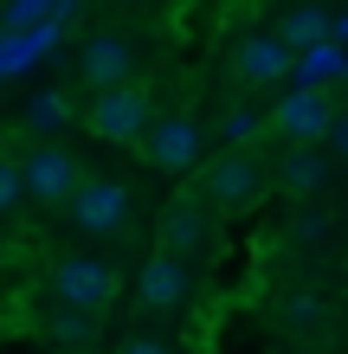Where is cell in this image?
Segmentation results:
<instances>
[{
	"label": "cell",
	"instance_id": "12",
	"mask_svg": "<svg viewBox=\"0 0 348 354\" xmlns=\"http://www.w3.org/2000/svg\"><path fill=\"white\" fill-rule=\"evenodd\" d=\"M329 180V155L316 149V142H291L277 161V187L284 194H316V187Z\"/></svg>",
	"mask_w": 348,
	"mask_h": 354
},
{
	"label": "cell",
	"instance_id": "4",
	"mask_svg": "<svg viewBox=\"0 0 348 354\" xmlns=\"http://www.w3.org/2000/svg\"><path fill=\"white\" fill-rule=\"evenodd\" d=\"M77 180H84L77 174V155L58 149V142H46V149H33L26 161H19V194L39 200V206H65Z\"/></svg>",
	"mask_w": 348,
	"mask_h": 354
},
{
	"label": "cell",
	"instance_id": "10",
	"mask_svg": "<svg viewBox=\"0 0 348 354\" xmlns=\"http://www.w3.org/2000/svg\"><path fill=\"white\" fill-rule=\"evenodd\" d=\"M207 239H213L207 206H200V200H168V213H161V252L200 258V252H207Z\"/></svg>",
	"mask_w": 348,
	"mask_h": 354
},
{
	"label": "cell",
	"instance_id": "15",
	"mask_svg": "<svg viewBox=\"0 0 348 354\" xmlns=\"http://www.w3.org/2000/svg\"><path fill=\"white\" fill-rule=\"evenodd\" d=\"M258 129H264V116H252V110H226V116H219V136H226V149H245Z\"/></svg>",
	"mask_w": 348,
	"mask_h": 354
},
{
	"label": "cell",
	"instance_id": "6",
	"mask_svg": "<svg viewBox=\"0 0 348 354\" xmlns=\"http://www.w3.org/2000/svg\"><path fill=\"white\" fill-rule=\"evenodd\" d=\"M142 129H149V97L136 84L97 91V103H91V136L97 142H142Z\"/></svg>",
	"mask_w": 348,
	"mask_h": 354
},
{
	"label": "cell",
	"instance_id": "11",
	"mask_svg": "<svg viewBox=\"0 0 348 354\" xmlns=\"http://www.w3.org/2000/svg\"><path fill=\"white\" fill-rule=\"evenodd\" d=\"M194 290V264L174 258V252H155L149 264H142V303L149 309H181Z\"/></svg>",
	"mask_w": 348,
	"mask_h": 354
},
{
	"label": "cell",
	"instance_id": "9",
	"mask_svg": "<svg viewBox=\"0 0 348 354\" xmlns=\"http://www.w3.org/2000/svg\"><path fill=\"white\" fill-rule=\"evenodd\" d=\"M297 71V52L284 46L277 32H252L239 46V84L245 91H271V84H284V77Z\"/></svg>",
	"mask_w": 348,
	"mask_h": 354
},
{
	"label": "cell",
	"instance_id": "18",
	"mask_svg": "<svg viewBox=\"0 0 348 354\" xmlns=\"http://www.w3.org/2000/svg\"><path fill=\"white\" fill-rule=\"evenodd\" d=\"M116 354H174V348H168V342H155V335H129Z\"/></svg>",
	"mask_w": 348,
	"mask_h": 354
},
{
	"label": "cell",
	"instance_id": "16",
	"mask_svg": "<svg viewBox=\"0 0 348 354\" xmlns=\"http://www.w3.org/2000/svg\"><path fill=\"white\" fill-rule=\"evenodd\" d=\"M91 322H97V316H77V309H65V316L52 322V335H58V342H84V335H91Z\"/></svg>",
	"mask_w": 348,
	"mask_h": 354
},
{
	"label": "cell",
	"instance_id": "20",
	"mask_svg": "<svg viewBox=\"0 0 348 354\" xmlns=\"http://www.w3.org/2000/svg\"><path fill=\"white\" fill-rule=\"evenodd\" d=\"M284 316H291V322H297V328H303V322H316V297H297V303H291V309H284Z\"/></svg>",
	"mask_w": 348,
	"mask_h": 354
},
{
	"label": "cell",
	"instance_id": "8",
	"mask_svg": "<svg viewBox=\"0 0 348 354\" xmlns=\"http://www.w3.org/2000/svg\"><path fill=\"white\" fill-rule=\"evenodd\" d=\"M142 142H149V161H155L161 174H187V168H200V122H194V116L149 122V129H142Z\"/></svg>",
	"mask_w": 348,
	"mask_h": 354
},
{
	"label": "cell",
	"instance_id": "13",
	"mask_svg": "<svg viewBox=\"0 0 348 354\" xmlns=\"http://www.w3.org/2000/svg\"><path fill=\"white\" fill-rule=\"evenodd\" d=\"M277 39L291 52H310V46H322V39H336V13L316 7V0H303V7H291V13L277 19Z\"/></svg>",
	"mask_w": 348,
	"mask_h": 354
},
{
	"label": "cell",
	"instance_id": "14",
	"mask_svg": "<svg viewBox=\"0 0 348 354\" xmlns=\"http://www.w3.org/2000/svg\"><path fill=\"white\" fill-rule=\"evenodd\" d=\"M58 122H71V97L65 91H39L26 103V129H58Z\"/></svg>",
	"mask_w": 348,
	"mask_h": 354
},
{
	"label": "cell",
	"instance_id": "5",
	"mask_svg": "<svg viewBox=\"0 0 348 354\" xmlns=\"http://www.w3.org/2000/svg\"><path fill=\"white\" fill-rule=\"evenodd\" d=\"M336 122V103L322 97L316 84H297L271 103V116H264V129H277L284 142H322V129Z\"/></svg>",
	"mask_w": 348,
	"mask_h": 354
},
{
	"label": "cell",
	"instance_id": "3",
	"mask_svg": "<svg viewBox=\"0 0 348 354\" xmlns=\"http://www.w3.org/2000/svg\"><path fill=\"white\" fill-rule=\"evenodd\" d=\"M71 213H77V232L91 239H116L122 225H129V187L97 174V180H77L71 187Z\"/></svg>",
	"mask_w": 348,
	"mask_h": 354
},
{
	"label": "cell",
	"instance_id": "7",
	"mask_svg": "<svg viewBox=\"0 0 348 354\" xmlns=\"http://www.w3.org/2000/svg\"><path fill=\"white\" fill-rule=\"evenodd\" d=\"M129 77H136V46L116 32H91L84 52H77V84L110 91V84H129Z\"/></svg>",
	"mask_w": 348,
	"mask_h": 354
},
{
	"label": "cell",
	"instance_id": "21",
	"mask_svg": "<svg viewBox=\"0 0 348 354\" xmlns=\"http://www.w3.org/2000/svg\"><path fill=\"white\" fill-rule=\"evenodd\" d=\"M322 142H336V155H348V116H336L329 129H322Z\"/></svg>",
	"mask_w": 348,
	"mask_h": 354
},
{
	"label": "cell",
	"instance_id": "1",
	"mask_svg": "<svg viewBox=\"0 0 348 354\" xmlns=\"http://www.w3.org/2000/svg\"><path fill=\"white\" fill-rule=\"evenodd\" d=\"M200 200L219 213H245L264 200V168L245 149H219L213 161H200Z\"/></svg>",
	"mask_w": 348,
	"mask_h": 354
},
{
	"label": "cell",
	"instance_id": "2",
	"mask_svg": "<svg viewBox=\"0 0 348 354\" xmlns=\"http://www.w3.org/2000/svg\"><path fill=\"white\" fill-rule=\"evenodd\" d=\"M52 297L77 309V316H104L110 297H116V270L104 258H58L52 264Z\"/></svg>",
	"mask_w": 348,
	"mask_h": 354
},
{
	"label": "cell",
	"instance_id": "17",
	"mask_svg": "<svg viewBox=\"0 0 348 354\" xmlns=\"http://www.w3.org/2000/svg\"><path fill=\"white\" fill-rule=\"evenodd\" d=\"M13 200H19V161H7V155H0V213H7Z\"/></svg>",
	"mask_w": 348,
	"mask_h": 354
},
{
	"label": "cell",
	"instance_id": "19",
	"mask_svg": "<svg viewBox=\"0 0 348 354\" xmlns=\"http://www.w3.org/2000/svg\"><path fill=\"white\" fill-rule=\"evenodd\" d=\"M39 13H46V0H13V7H7V26H26V19H39Z\"/></svg>",
	"mask_w": 348,
	"mask_h": 354
}]
</instances>
